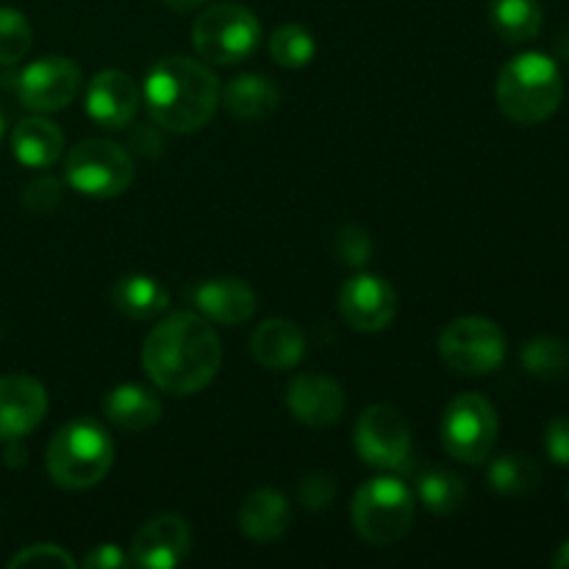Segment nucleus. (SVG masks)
Returning <instances> with one entry per match:
<instances>
[{"mask_svg": "<svg viewBox=\"0 0 569 569\" xmlns=\"http://www.w3.org/2000/svg\"><path fill=\"white\" fill-rule=\"evenodd\" d=\"M222 365V345L203 315L176 311L148 333L142 367L156 389L176 398L203 392Z\"/></svg>", "mask_w": 569, "mask_h": 569, "instance_id": "f257e3e1", "label": "nucleus"}, {"mask_svg": "<svg viewBox=\"0 0 569 569\" xmlns=\"http://www.w3.org/2000/svg\"><path fill=\"white\" fill-rule=\"evenodd\" d=\"M220 83L206 64L189 56H167L148 70L142 100L150 120L172 133L206 128L220 106Z\"/></svg>", "mask_w": 569, "mask_h": 569, "instance_id": "f03ea898", "label": "nucleus"}, {"mask_svg": "<svg viewBox=\"0 0 569 569\" xmlns=\"http://www.w3.org/2000/svg\"><path fill=\"white\" fill-rule=\"evenodd\" d=\"M498 109L517 126H539L559 111L565 78L556 59L545 53H520L506 61L495 87Z\"/></svg>", "mask_w": 569, "mask_h": 569, "instance_id": "7ed1b4c3", "label": "nucleus"}, {"mask_svg": "<svg viewBox=\"0 0 569 569\" xmlns=\"http://www.w3.org/2000/svg\"><path fill=\"white\" fill-rule=\"evenodd\" d=\"M114 465L111 437L92 420H72L48 445V472L56 487L83 492L109 476Z\"/></svg>", "mask_w": 569, "mask_h": 569, "instance_id": "20e7f679", "label": "nucleus"}, {"mask_svg": "<svg viewBox=\"0 0 569 569\" xmlns=\"http://www.w3.org/2000/svg\"><path fill=\"white\" fill-rule=\"evenodd\" d=\"M415 492L403 481L389 476L361 483L350 506L356 533L376 548L400 542L415 522Z\"/></svg>", "mask_w": 569, "mask_h": 569, "instance_id": "39448f33", "label": "nucleus"}, {"mask_svg": "<svg viewBox=\"0 0 569 569\" xmlns=\"http://www.w3.org/2000/svg\"><path fill=\"white\" fill-rule=\"evenodd\" d=\"M261 42V26L248 6L217 3L198 14L192 26V44L200 59L211 64H239Z\"/></svg>", "mask_w": 569, "mask_h": 569, "instance_id": "423d86ee", "label": "nucleus"}, {"mask_svg": "<svg viewBox=\"0 0 569 569\" xmlns=\"http://www.w3.org/2000/svg\"><path fill=\"white\" fill-rule=\"evenodd\" d=\"M64 178L87 198H117L133 183V159L111 139H83L67 153Z\"/></svg>", "mask_w": 569, "mask_h": 569, "instance_id": "0eeeda50", "label": "nucleus"}, {"mask_svg": "<svg viewBox=\"0 0 569 569\" xmlns=\"http://www.w3.org/2000/svg\"><path fill=\"white\" fill-rule=\"evenodd\" d=\"M498 411L483 395L467 392L450 400L439 420L445 450L465 465H481L498 442Z\"/></svg>", "mask_w": 569, "mask_h": 569, "instance_id": "6e6552de", "label": "nucleus"}, {"mask_svg": "<svg viewBox=\"0 0 569 569\" xmlns=\"http://www.w3.org/2000/svg\"><path fill=\"white\" fill-rule=\"evenodd\" d=\"M439 356L461 376H487L506 359L503 328L487 317H459L439 333Z\"/></svg>", "mask_w": 569, "mask_h": 569, "instance_id": "1a4fd4ad", "label": "nucleus"}, {"mask_svg": "<svg viewBox=\"0 0 569 569\" xmlns=\"http://www.w3.org/2000/svg\"><path fill=\"white\" fill-rule=\"evenodd\" d=\"M356 453L378 470H398L411 456V428L398 409L387 403L367 406L356 420Z\"/></svg>", "mask_w": 569, "mask_h": 569, "instance_id": "9d476101", "label": "nucleus"}, {"mask_svg": "<svg viewBox=\"0 0 569 569\" xmlns=\"http://www.w3.org/2000/svg\"><path fill=\"white\" fill-rule=\"evenodd\" d=\"M14 92L26 109L39 114L67 109L81 92V70L64 56H44L17 76Z\"/></svg>", "mask_w": 569, "mask_h": 569, "instance_id": "9b49d317", "label": "nucleus"}, {"mask_svg": "<svg viewBox=\"0 0 569 569\" xmlns=\"http://www.w3.org/2000/svg\"><path fill=\"white\" fill-rule=\"evenodd\" d=\"M339 311L356 331L378 333L398 315V292L387 278L361 272L350 278L339 292Z\"/></svg>", "mask_w": 569, "mask_h": 569, "instance_id": "f8f14e48", "label": "nucleus"}, {"mask_svg": "<svg viewBox=\"0 0 569 569\" xmlns=\"http://www.w3.org/2000/svg\"><path fill=\"white\" fill-rule=\"evenodd\" d=\"M192 550V528L178 515H159L144 522L131 542V565L142 569H172Z\"/></svg>", "mask_w": 569, "mask_h": 569, "instance_id": "ddd939ff", "label": "nucleus"}, {"mask_svg": "<svg viewBox=\"0 0 569 569\" xmlns=\"http://www.w3.org/2000/svg\"><path fill=\"white\" fill-rule=\"evenodd\" d=\"M348 395L322 372H300L287 387V409L298 422L309 428H328L342 420Z\"/></svg>", "mask_w": 569, "mask_h": 569, "instance_id": "4468645a", "label": "nucleus"}, {"mask_svg": "<svg viewBox=\"0 0 569 569\" xmlns=\"http://www.w3.org/2000/svg\"><path fill=\"white\" fill-rule=\"evenodd\" d=\"M87 114L89 120L98 122L109 131H122L137 117L142 92L133 83V78L122 70H100L87 87Z\"/></svg>", "mask_w": 569, "mask_h": 569, "instance_id": "2eb2a0df", "label": "nucleus"}, {"mask_svg": "<svg viewBox=\"0 0 569 569\" xmlns=\"http://www.w3.org/2000/svg\"><path fill=\"white\" fill-rule=\"evenodd\" d=\"M48 415V392L31 376L0 378V439L20 442Z\"/></svg>", "mask_w": 569, "mask_h": 569, "instance_id": "dca6fc26", "label": "nucleus"}, {"mask_svg": "<svg viewBox=\"0 0 569 569\" xmlns=\"http://www.w3.org/2000/svg\"><path fill=\"white\" fill-rule=\"evenodd\" d=\"M200 315L220 326H242L256 315V292L242 278H209L192 289Z\"/></svg>", "mask_w": 569, "mask_h": 569, "instance_id": "f3484780", "label": "nucleus"}, {"mask_svg": "<svg viewBox=\"0 0 569 569\" xmlns=\"http://www.w3.org/2000/svg\"><path fill=\"white\" fill-rule=\"evenodd\" d=\"M250 353L267 370H292L306 356V337L300 326L287 317H270L250 337Z\"/></svg>", "mask_w": 569, "mask_h": 569, "instance_id": "a211bd4d", "label": "nucleus"}, {"mask_svg": "<svg viewBox=\"0 0 569 569\" xmlns=\"http://www.w3.org/2000/svg\"><path fill=\"white\" fill-rule=\"evenodd\" d=\"M237 520L253 542H276L292 526V506L276 489H256L242 500Z\"/></svg>", "mask_w": 569, "mask_h": 569, "instance_id": "6ab92c4d", "label": "nucleus"}, {"mask_svg": "<svg viewBox=\"0 0 569 569\" xmlns=\"http://www.w3.org/2000/svg\"><path fill=\"white\" fill-rule=\"evenodd\" d=\"M11 150L22 167L44 170L59 161L64 150V131L48 117H26L11 133Z\"/></svg>", "mask_w": 569, "mask_h": 569, "instance_id": "aec40b11", "label": "nucleus"}, {"mask_svg": "<svg viewBox=\"0 0 569 569\" xmlns=\"http://www.w3.org/2000/svg\"><path fill=\"white\" fill-rule=\"evenodd\" d=\"M103 415L122 431H148L161 420V400L142 383H120L103 398Z\"/></svg>", "mask_w": 569, "mask_h": 569, "instance_id": "412c9836", "label": "nucleus"}, {"mask_svg": "<svg viewBox=\"0 0 569 569\" xmlns=\"http://www.w3.org/2000/svg\"><path fill=\"white\" fill-rule=\"evenodd\" d=\"M220 100L228 114L237 117V120H267L278 111L281 92L272 83V78L261 76V72H244V76L228 81Z\"/></svg>", "mask_w": 569, "mask_h": 569, "instance_id": "4be33fe9", "label": "nucleus"}, {"mask_svg": "<svg viewBox=\"0 0 569 569\" xmlns=\"http://www.w3.org/2000/svg\"><path fill=\"white\" fill-rule=\"evenodd\" d=\"M489 22L503 42L522 44L539 37L545 11L539 0H489Z\"/></svg>", "mask_w": 569, "mask_h": 569, "instance_id": "5701e85b", "label": "nucleus"}, {"mask_svg": "<svg viewBox=\"0 0 569 569\" xmlns=\"http://www.w3.org/2000/svg\"><path fill=\"white\" fill-rule=\"evenodd\" d=\"M111 300H114L117 311L131 317V320H153V317H159L167 309L170 295L153 276L131 272V276H122L114 283Z\"/></svg>", "mask_w": 569, "mask_h": 569, "instance_id": "b1692460", "label": "nucleus"}, {"mask_svg": "<svg viewBox=\"0 0 569 569\" xmlns=\"http://www.w3.org/2000/svg\"><path fill=\"white\" fill-rule=\"evenodd\" d=\"M542 483V467L528 453H506L489 465V487L498 495L522 498L537 492Z\"/></svg>", "mask_w": 569, "mask_h": 569, "instance_id": "393cba45", "label": "nucleus"}, {"mask_svg": "<svg viewBox=\"0 0 569 569\" xmlns=\"http://www.w3.org/2000/svg\"><path fill=\"white\" fill-rule=\"evenodd\" d=\"M522 367L528 376L542 381H559L569 372V345L559 337H533L522 345Z\"/></svg>", "mask_w": 569, "mask_h": 569, "instance_id": "a878e982", "label": "nucleus"}, {"mask_svg": "<svg viewBox=\"0 0 569 569\" xmlns=\"http://www.w3.org/2000/svg\"><path fill=\"white\" fill-rule=\"evenodd\" d=\"M417 495L433 515H453L465 506L467 483L450 470H428L417 478Z\"/></svg>", "mask_w": 569, "mask_h": 569, "instance_id": "bb28decb", "label": "nucleus"}, {"mask_svg": "<svg viewBox=\"0 0 569 569\" xmlns=\"http://www.w3.org/2000/svg\"><path fill=\"white\" fill-rule=\"evenodd\" d=\"M270 56L276 64L287 67V70H300V67L311 64V59L317 56V42L309 28L289 22L270 37Z\"/></svg>", "mask_w": 569, "mask_h": 569, "instance_id": "cd10ccee", "label": "nucleus"}, {"mask_svg": "<svg viewBox=\"0 0 569 569\" xmlns=\"http://www.w3.org/2000/svg\"><path fill=\"white\" fill-rule=\"evenodd\" d=\"M33 31L26 14L11 6H0V64H17L31 50Z\"/></svg>", "mask_w": 569, "mask_h": 569, "instance_id": "c85d7f7f", "label": "nucleus"}, {"mask_svg": "<svg viewBox=\"0 0 569 569\" xmlns=\"http://www.w3.org/2000/svg\"><path fill=\"white\" fill-rule=\"evenodd\" d=\"M372 250H376V244H372L370 231H365L361 226H342L333 237V253L345 267L359 270L372 259Z\"/></svg>", "mask_w": 569, "mask_h": 569, "instance_id": "c756f323", "label": "nucleus"}, {"mask_svg": "<svg viewBox=\"0 0 569 569\" xmlns=\"http://www.w3.org/2000/svg\"><path fill=\"white\" fill-rule=\"evenodd\" d=\"M61 194H64V187H61L59 178L39 176L22 189V206H26L31 214H50V211L59 209Z\"/></svg>", "mask_w": 569, "mask_h": 569, "instance_id": "7c9ffc66", "label": "nucleus"}, {"mask_svg": "<svg viewBox=\"0 0 569 569\" xmlns=\"http://www.w3.org/2000/svg\"><path fill=\"white\" fill-rule=\"evenodd\" d=\"M11 569L17 567H50V569H76L78 561L67 553L59 545H31V548L20 550L17 556H11L9 561Z\"/></svg>", "mask_w": 569, "mask_h": 569, "instance_id": "2f4dec72", "label": "nucleus"}, {"mask_svg": "<svg viewBox=\"0 0 569 569\" xmlns=\"http://www.w3.org/2000/svg\"><path fill=\"white\" fill-rule=\"evenodd\" d=\"M333 498H337V483L326 472H315V476L303 478V483H300V503L309 511L326 509V506L333 503Z\"/></svg>", "mask_w": 569, "mask_h": 569, "instance_id": "473e14b6", "label": "nucleus"}, {"mask_svg": "<svg viewBox=\"0 0 569 569\" xmlns=\"http://www.w3.org/2000/svg\"><path fill=\"white\" fill-rule=\"evenodd\" d=\"M545 453L553 465L569 467V417H556L545 428Z\"/></svg>", "mask_w": 569, "mask_h": 569, "instance_id": "72a5a7b5", "label": "nucleus"}, {"mask_svg": "<svg viewBox=\"0 0 569 569\" xmlns=\"http://www.w3.org/2000/svg\"><path fill=\"white\" fill-rule=\"evenodd\" d=\"M126 565H131V559H128L126 550L114 542L98 545V548H92L81 559V567H87V569H120Z\"/></svg>", "mask_w": 569, "mask_h": 569, "instance_id": "f704fd0d", "label": "nucleus"}, {"mask_svg": "<svg viewBox=\"0 0 569 569\" xmlns=\"http://www.w3.org/2000/svg\"><path fill=\"white\" fill-rule=\"evenodd\" d=\"M133 148L139 150L142 156H159L161 148H164V142L159 139V133H156V128H139V131H133Z\"/></svg>", "mask_w": 569, "mask_h": 569, "instance_id": "c9c22d12", "label": "nucleus"}, {"mask_svg": "<svg viewBox=\"0 0 569 569\" xmlns=\"http://www.w3.org/2000/svg\"><path fill=\"white\" fill-rule=\"evenodd\" d=\"M172 11H194L206 3V0H164Z\"/></svg>", "mask_w": 569, "mask_h": 569, "instance_id": "e433bc0d", "label": "nucleus"}, {"mask_svg": "<svg viewBox=\"0 0 569 569\" xmlns=\"http://www.w3.org/2000/svg\"><path fill=\"white\" fill-rule=\"evenodd\" d=\"M553 567H556V569H569V539H567L565 545H561L559 550H556Z\"/></svg>", "mask_w": 569, "mask_h": 569, "instance_id": "4c0bfd02", "label": "nucleus"}, {"mask_svg": "<svg viewBox=\"0 0 569 569\" xmlns=\"http://www.w3.org/2000/svg\"><path fill=\"white\" fill-rule=\"evenodd\" d=\"M556 50H559L561 59L569 61V31L565 33V37H559V42H556Z\"/></svg>", "mask_w": 569, "mask_h": 569, "instance_id": "58836bf2", "label": "nucleus"}, {"mask_svg": "<svg viewBox=\"0 0 569 569\" xmlns=\"http://www.w3.org/2000/svg\"><path fill=\"white\" fill-rule=\"evenodd\" d=\"M3 131H6V120H3V111H0V139H3Z\"/></svg>", "mask_w": 569, "mask_h": 569, "instance_id": "ea45409f", "label": "nucleus"}, {"mask_svg": "<svg viewBox=\"0 0 569 569\" xmlns=\"http://www.w3.org/2000/svg\"><path fill=\"white\" fill-rule=\"evenodd\" d=\"M567 500H569V487H567Z\"/></svg>", "mask_w": 569, "mask_h": 569, "instance_id": "a19ab883", "label": "nucleus"}]
</instances>
